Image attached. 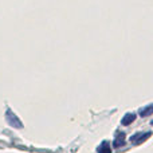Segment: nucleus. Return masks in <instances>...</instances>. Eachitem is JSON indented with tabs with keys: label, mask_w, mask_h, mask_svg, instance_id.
I'll return each instance as SVG.
<instances>
[{
	"label": "nucleus",
	"mask_w": 153,
	"mask_h": 153,
	"mask_svg": "<svg viewBox=\"0 0 153 153\" xmlns=\"http://www.w3.org/2000/svg\"><path fill=\"white\" fill-rule=\"evenodd\" d=\"M98 152L100 153H110V148H108V144H102V146H101L100 149H98Z\"/></svg>",
	"instance_id": "nucleus-1"
}]
</instances>
